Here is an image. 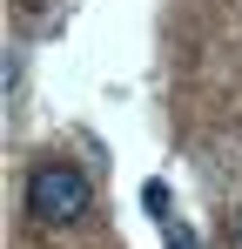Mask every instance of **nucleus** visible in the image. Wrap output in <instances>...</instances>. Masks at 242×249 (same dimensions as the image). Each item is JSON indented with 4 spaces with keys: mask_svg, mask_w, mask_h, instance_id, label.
<instances>
[{
    "mask_svg": "<svg viewBox=\"0 0 242 249\" xmlns=\"http://www.w3.org/2000/svg\"><path fill=\"white\" fill-rule=\"evenodd\" d=\"M94 209V189H87V175L74 162H61V155H47V162L27 168V215H34L40 229H68Z\"/></svg>",
    "mask_w": 242,
    "mask_h": 249,
    "instance_id": "f257e3e1",
    "label": "nucleus"
},
{
    "mask_svg": "<svg viewBox=\"0 0 242 249\" xmlns=\"http://www.w3.org/2000/svg\"><path fill=\"white\" fill-rule=\"evenodd\" d=\"M161 236H168V249H202V243H195V229H182V222H175V215H168V222H161Z\"/></svg>",
    "mask_w": 242,
    "mask_h": 249,
    "instance_id": "f03ea898",
    "label": "nucleus"
},
{
    "mask_svg": "<svg viewBox=\"0 0 242 249\" xmlns=\"http://www.w3.org/2000/svg\"><path fill=\"white\" fill-rule=\"evenodd\" d=\"M141 202H148L161 222H168V189H161V182H141Z\"/></svg>",
    "mask_w": 242,
    "mask_h": 249,
    "instance_id": "7ed1b4c3",
    "label": "nucleus"
},
{
    "mask_svg": "<svg viewBox=\"0 0 242 249\" xmlns=\"http://www.w3.org/2000/svg\"><path fill=\"white\" fill-rule=\"evenodd\" d=\"M222 243H229V249H242V209L229 215V229H222Z\"/></svg>",
    "mask_w": 242,
    "mask_h": 249,
    "instance_id": "20e7f679",
    "label": "nucleus"
},
{
    "mask_svg": "<svg viewBox=\"0 0 242 249\" xmlns=\"http://www.w3.org/2000/svg\"><path fill=\"white\" fill-rule=\"evenodd\" d=\"M14 7H20L27 20H34V14H47V0H14Z\"/></svg>",
    "mask_w": 242,
    "mask_h": 249,
    "instance_id": "39448f33",
    "label": "nucleus"
}]
</instances>
